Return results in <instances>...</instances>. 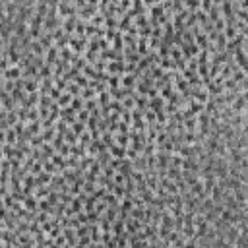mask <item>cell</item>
<instances>
[{
	"label": "cell",
	"mask_w": 248,
	"mask_h": 248,
	"mask_svg": "<svg viewBox=\"0 0 248 248\" xmlns=\"http://www.w3.org/2000/svg\"><path fill=\"white\" fill-rule=\"evenodd\" d=\"M4 78H8V80H16V78H19V68L16 66V68H8V70H4Z\"/></svg>",
	"instance_id": "6da1fadb"
},
{
	"label": "cell",
	"mask_w": 248,
	"mask_h": 248,
	"mask_svg": "<svg viewBox=\"0 0 248 248\" xmlns=\"http://www.w3.org/2000/svg\"><path fill=\"white\" fill-rule=\"evenodd\" d=\"M111 151L114 153V157H118V159H124V153H126L122 145H112V147H111Z\"/></svg>",
	"instance_id": "7a4b0ae2"
},
{
	"label": "cell",
	"mask_w": 248,
	"mask_h": 248,
	"mask_svg": "<svg viewBox=\"0 0 248 248\" xmlns=\"http://www.w3.org/2000/svg\"><path fill=\"white\" fill-rule=\"evenodd\" d=\"M116 144L122 145V147H126V145H128V136H126V134H120V136L116 138Z\"/></svg>",
	"instance_id": "3957f363"
},
{
	"label": "cell",
	"mask_w": 248,
	"mask_h": 248,
	"mask_svg": "<svg viewBox=\"0 0 248 248\" xmlns=\"http://www.w3.org/2000/svg\"><path fill=\"white\" fill-rule=\"evenodd\" d=\"M120 76H112V78H109V84H111V87H118V84H120V80H118Z\"/></svg>",
	"instance_id": "277c9868"
},
{
	"label": "cell",
	"mask_w": 248,
	"mask_h": 248,
	"mask_svg": "<svg viewBox=\"0 0 248 248\" xmlns=\"http://www.w3.org/2000/svg\"><path fill=\"white\" fill-rule=\"evenodd\" d=\"M134 78H136V76H126V78H124V85H126V87H132V85H134Z\"/></svg>",
	"instance_id": "5b68a950"
},
{
	"label": "cell",
	"mask_w": 248,
	"mask_h": 248,
	"mask_svg": "<svg viewBox=\"0 0 248 248\" xmlns=\"http://www.w3.org/2000/svg\"><path fill=\"white\" fill-rule=\"evenodd\" d=\"M54 58H56V49H54V47H51V49H49V56H47V60H49V62H52Z\"/></svg>",
	"instance_id": "8992f818"
},
{
	"label": "cell",
	"mask_w": 248,
	"mask_h": 248,
	"mask_svg": "<svg viewBox=\"0 0 248 248\" xmlns=\"http://www.w3.org/2000/svg\"><path fill=\"white\" fill-rule=\"evenodd\" d=\"M70 99H72V95L68 93V95H64V97H60L58 99V105H68L70 103Z\"/></svg>",
	"instance_id": "52a82bcc"
},
{
	"label": "cell",
	"mask_w": 248,
	"mask_h": 248,
	"mask_svg": "<svg viewBox=\"0 0 248 248\" xmlns=\"http://www.w3.org/2000/svg\"><path fill=\"white\" fill-rule=\"evenodd\" d=\"M25 207H27V209H33V207H35V198H27V200H25Z\"/></svg>",
	"instance_id": "ba28073f"
},
{
	"label": "cell",
	"mask_w": 248,
	"mask_h": 248,
	"mask_svg": "<svg viewBox=\"0 0 248 248\" xmlns=\"http://www.w3.org/2000/svg\"><path fill=\"white\" fill-rule=\"evenodd\" d=\"M74 132H76V134L84 132V124H81V122H74Z\"/></svg>",
	"instance_id": "9c48e42d"
},
{
	"label": "cell",
	"mask_w": 248,
	"mask_h": 248,
	"mask_svg": "<svg viewBox=\"0 0 248 248\" xmlns=\"http://www.w3.org/2000/svg\"><path fill=\"white\" fill-rule=\"evenodd\" d=\"M80 107H81V101L80 99H74V101H72V109H74V111H80Z\"/></svg>",
	"instance_id": "30bf717a"
},
{
	"label": "cell",
	"mask_w": 248,
	"mask_h": 248,
	"mask_svg": "<svg viewBox=\"0 0 248 248\" xmlns=\"http://www.w3.org/2000/svg\"><path fill=\"white\" fill-rule=\"evenodd\" d=\"M76 81H78L80 85H87V80H85L84 76H78V78H76Z\"/></svg>",
	"instance_id": "8fae6325"
},
{
	"label": "cell",
	"mask_w": 248,
	"mask_h": 248,
	"mask_svg": "<svg viewBox=\"0 0 248 248\" xmlns=\"http://www.w3.org/2000/svg\"><path fill=\"white\" fill-rule=\"evenodd\" d=\"M14 142H16V134L12 130V132H8V144H14Z\"/></svg>",
	"instance_id": "7c38bea8"
},
{
	"label": "cell",
	"mask_w": 248,
	"mask_h": 248,
	"mask_svg": "<svg viewBox=\"0 0 248 248\" xmlns=\"http://www.w3.org/2000/svg\"><path fill=\"white\" fill-rule=\"evenodd\" d=\"M128 209H132V202H124V204H122V211H128Z\"/></svg>",
	"instance_id": "4fadbf2b"
},
{
	"label": "cell",
	"mask_w": 248,
	"mask_h": 248,
	"mask_svg": "<svg viewBox=\"0 0 248 248\" xmlns=\"http://www.w3.org/2000/svg\"><path fill=\"white\" fill-rule=\"evenodd\" d=\"M41 45H39V43H33V52H37V54H41Z\"/></svg>",
	"instance_id": "5bb4252c"
},
{
	"label": "cell",
	"mask_w": 248,
	"mask_h": 248,
	"mask_svg": "<svg viewBox=\"0 0 248 248\" xmlns=\"http://www.w3.org/2000/svg\"><path fill=\"white\" fill-rule=\"evenodd\" d=\"M84 120H87V111H81L80 112V122H84Z\"/></svg>",
	"instance_id": "9a60e30c"
},
{
	"label": "cell",
	"mask_w": 248,
	"mask_h": 248,
	"mask_svg": "<svg viewBox=\"0 0 248 248\" xmlns=\"http://www.w3.org/2000/svg\"><path fill=\"white\" fill-rule=\"evenodd\" d=\"M169 93H171V89L167 87V89H165V93H163V95H165V97H169ZM171 99H173V101H177V95H171Z\"/></svg>",
	"instance_id": "2e32d148"
},
{
	"label": "cell",
	"mask_w": 248,
	"mask_h": 248,
	"mask_svg": "<svg viewBox=\"0 0 248 248\" xmlns=\"http://www.w3.org/2000/svg\"><path fill=\"white\" fill-rule=\"evenodd\" d=\"M91 95H95V89L91 91V89H85L84 91V97H91Z\"/></svg>",
	"instance_id": "e0dca14e"
},
{
	"label": "cell",
	"mask_w": 248,
	"mask_h": 248,
	"mask_svg": "<svg viewBox=\"0 0 248 248\" xmlns=\"http://www.w3.org/2000/svg\"><path fill=\"white\" fill-rule=\"evenodd\" d=\"M147 4H153V2H159V0H145Z\"/></svg>",
	"instance_id": "ac0fdd59"
},
{
	"label": "cell",
	"mask_w": 248,
	"mask_h": 248,
	"mask_svg": "<svg viewBox=\"0 0 248 248\" xmlns=\"http://www.w3.org/2000/svg\"><path fill=\"white\" fill-rule=\"evenodd\" d=\"M2 138H4V134H2V132H0V142H2ZM0 145H2V144H0Z\"/></svg>",
	"instance_id": "d6986e66"
},
{
	"label": "cell",
	"mask_w": 248,
	"mask_h": 248,
	"mask_svg": "<svg viewBox=\"0 0 248 248\" xmlns=\"http://www.w3.org/2000/svg\"><path fill=\"white\" fill-rule=\"evenodd\" d=\"M0 207H2V196H0Z\"/></svg>",
	"instance_id": "ffe728a7"
},
{
	"label": "cell",
	"mask_w": 248,
	"mask_h": 248,
	"mask_svg": "<svg viewBox=\"0 0 248 248\" xmlns=\"http://www.w3.org/2000/svg\"><path fill=\"white\" fill-rule=\"evenodd\" d=\"M0 159H2V151H0Z\"/></svg>",
	"instance_id": "44dd1931"
}]
</instances>
